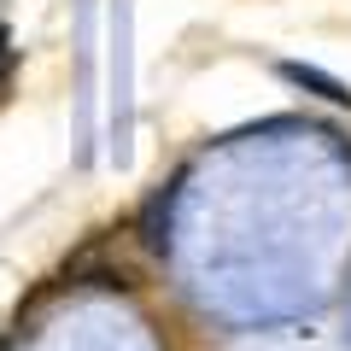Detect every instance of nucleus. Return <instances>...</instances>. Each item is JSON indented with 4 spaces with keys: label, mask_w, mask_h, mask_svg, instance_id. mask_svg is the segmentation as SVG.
<instances>
[{
    "label": "nucleus",
    "mask_w": 351,
    "mask_h": 351,
    "mask_svg": "<svg viewBox=\"0 0 351 351\" xmlns=\"http://www.w3.org/2000/svg\"><path fill=\"white\" fill-rule=\"evenodd\" d=\"M64 281H82V287H106V293H129V287H141L135 269H129V263H106V258H100V246H88L82 258L64 263Z\"/></svg>",
    "instance_id": "1"
},
{
    "label": "nucleus",
    "mask_w": 351,
    "mask_h": 351,
    "mask_svg": "<svg viewBox=\"0 0 351 351\" xmlns=\"http://www.w3.org/2000/svg\"><path fill=\"white\" fill-rule=\"evenodd\" d=\"M281 76H287L293 88H311L316 100H328V106H351V88L334 82L328 71H316V64H293V59H287V64H281Z\"/></svg>",
    "instance_id": "2"
},
{
    "label": "nucleus",
    "mask_w": 351,
    "mask_h": 351,
    "mask_svg": "<svg viewBox=\"0 0 351 351\" xmlns=\"http://www.w3.org/2000/svg\"><path fill=\"white\" fill-rule=\"evenodd\" d=\"M6 71H12V36L0 29V82H6Z\"/></svg>",
    "instance_id": "3"
},
{
    "label": "nucleus",
    "mask_w": 351,
    "mask_h": 351,
    "mask_svg": "<svg viewBox=\"0 0 351 351\" xmlns=\"http://www.w3.org/2000/svg\"><path fill=\"white\" fill-rule=\"evenodd\" d=\"M0 351H12V339H0Z\"/></svg>",
    "instance_id": "4"
}]
</instances>
